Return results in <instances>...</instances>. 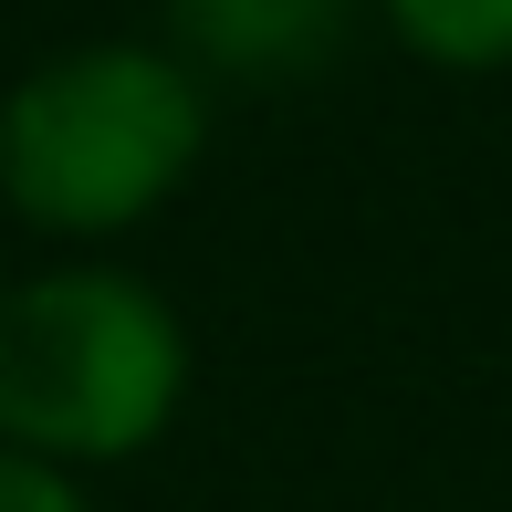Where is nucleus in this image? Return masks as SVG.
<instances>
[{
    "instance_id": "f03ea898",
    "label": "nucleus",
    "mask_w": 512,
    "mask_h": 512,
    "mask_svg": "<svg viewBox=\"0 0 512 512\" xmlns=\"http://www.w3.org/2000/svg\"><path fill=\"white\" fill-rule=\"evenodd\" d=\"M199 157V84L147 42L53 53L0 105V189L42 230H115Z\"/></svg>"
},
{
    "instance_id": "39448f33",
    "label": "nucleus",
    "mask_w": 512,
    "mask_h": 512,
    "mask_svg": "<svg viewBox=\"0 0 512 512\" xmlns=\"http://www.w3.org/2000/svg\"><path fill=\"white\" fill-rule=\"evenodd\" d=\"M0 512H95L74 492V481L53 471V460H32V450H0Z\"/></svg>"
},
{
    "instance_id": "20e7f679",
    "label": "nucleus",
    "mask_w": 512,
    "mask_h": 512,
    "mask_svg": "<svg viewBox=\"0 0 512 512\" xmlns=\"http://www.w3.org/2000/svg\"><path fill=\"white\" fill-rule=\"evenodd\" d=\"M387 11L429 63H460V74L512 63V0H387Z\"/></svg>"
},
{
    "instance_id": "7ed1b4c3",
    "label": "nucleus",
    "mask_w": 512,
    "mask_h": 512,
    "mask_svg": "<svg viewBox=\"0 0 512 512\" xmlns=\"http://www.w3.org/2000/svg\"><path fill=\"white\" fill-rule=\"evenodd\" d=\"M168 11H178L199 63H220L241 84H304L345 42L356 0H168Z\"/></svg>"
},
{
    "instance_id": "f257e3e1",
    "label": "nucleus",
    "mask_w": 512,
    "mask_h": 512,
    "mask_svg": "<svg viewBox=\"0 0 512 512\" xmlns=\"http://www.w3.org/2000/svg\"><path fill=\"white\" fill-rule=\"evenodd\" d=\"M178 314L126 272H42L0 293V450L126 460L178 418Z\"/></svg>"
}]
</instances>
